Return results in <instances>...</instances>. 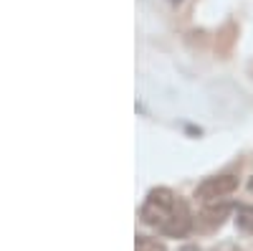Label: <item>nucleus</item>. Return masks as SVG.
<instances>
[{
  "label": "nucleus",
  "instance_id": "1",
  "mask_svg": "<svg viewBox=\"0 0 253 251\" xmlns=\"http://www.w3.org/2000/svg\"><path fill=\"white\" fill-rule=\"evenodd\" d=\"M187 208L185 201H180L170 188H155V191L147 196L144 205H142V213L139 218L147 223V226H155L157 231L165 234V228L175 221L177 213H182Z\"/></svg>",
  "mask_w": 253,
  "mask_h": 251
},
{
  "label": "nucleus",
  "instance_id": "2",
  "mask_svg": "<svg viewBox=\"0 0 253 251\" xmlns=\"http://www.w3.org/2000/svg\"><path fill=\"white\" fill-rule=\"evenodd\" d=\"M238 188V178L236 175H215L208 178L195 188V198L203 203H218V198L230 196Z\"/></svg>",
  "mask_w": 253,
  "mask_h": 251
},
{
  "label": "nucleus",
  "instance_id": "3",
  "mask_svg": "<svg viewBox=\"0 0 253 251\" xmlns=\"http://www.w3.org/2000/svg\"><path fill=\"white\" fill-rule=\"evenodd\" d=\"M230 213V205L228 203H208L200 216H198V226L203 228V231H213V228L223 226V221L228 218Z\"/></svg>",
  "mask_w": 253,
  "mask_h": 251
},
{
  "label": "nucleus",
  "instance_id": "4",
  "mask_svg": "<svg viewBox=\"0 0 253 251\" xmlns=\"http://www.w3.org/2000/svg\"><path fill=\"white\" fill-rule=\"evenodd\" d=\"M236 223L246 234H253V205H238L236 211Z\"/></svg>",
  "mask_w": 253,
  "mask_h": 251
},
{
  "label": "nucleus",
  "instance_id": "5",
  "mask_svg": "<svg viewBox=\"0 0 253 251\" xmlns=\"http://www.w3.org/2000/svg\"><path fill=\"white\" fill-rule=\"evenodd\" d=\"M134 251H167L162 241L157 239H150V236H137V244H134Z\"/></svg>",
  "mask_w": 253,
  "mask_h": 251
},
{
  "label": "nucleus",
  "instance_id": "6",
  "mask_svg": "<svg viewBox=\"0 0 253 251\" xmlns=\"http://www.w3.org/2000/svg\"><path fill=\"white\" fill-rule=\"evenodd\" d=\"M248 188H251V191H253V178H251V180H248Z\"/></svg>",
  "mask_w": 253,
  "mask_h": 251
}]
</instances>
